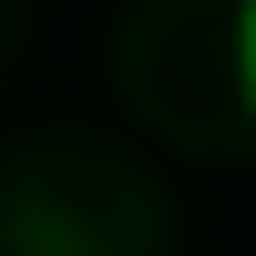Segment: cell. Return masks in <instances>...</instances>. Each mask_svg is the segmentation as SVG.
<instances>
[{
  "mask_svg": "<svg viewBox=\"0 0 256 256\" xmlns=\"http://www.w3.org/2000/svg\"><path fill=\"white\" fill-rule=\"evenodd\" d=\"M226 60H236V98L256 118V0H236V30H226Z\"/></svg>",
  "mask_w": 256,
  "mask_h": 256,
  "instance_id": "1",
  "label": "cell"
}]
</instances>
